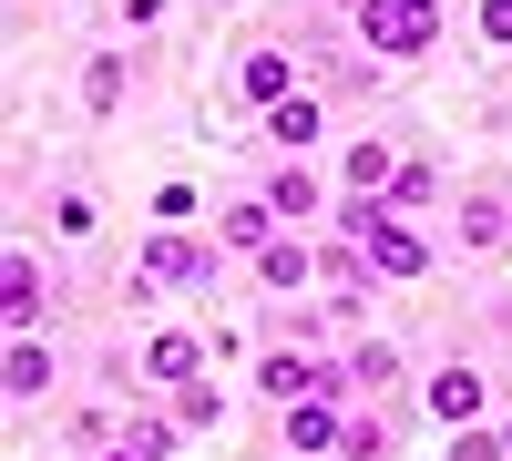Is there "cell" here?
I'll list each match as a JSON object with an SVG mask.
<instances>
[{"mask_svg":"<svg viewBox=\"0 0 512 461\" xmlns=\"http://www.w3.org/2000/svg\"><path fill=\"white\" fill-rule=\"evenodd\" d=\"M359 41L379 62H420L441 41V0H359Z\"/></svg>","mask_w":512,"mask_h":461,"instance_id":"obj_1","label":"cell"},{"mask_svg":"<svg viewBox=\"0 0 512 461\" xmlns=\"http://www.w3.org/2000/svg\"><path fill=\"white\" fill-rule=\"evenodd\" d=\"M359 257H369V277H379V287H410V277H431V246H420V236L390 216V205H379V216L359 226Z\"/></svg>","mask_w":512,"mask_h":461,"instance_id":"obj_2","label":"cell"},{"mask_svg":"<svg viewBox=\"0 0 512 461\" xmlns=\"http://www.w3.org/2000/svg\"><path fill=\"white\" fill-rule=\"evenodd\" d=\"M205 287V277H216V246H195V236H175V226H164V236H144V257H134V287Z\"/></svg>","mask_w":512,"mask_h":461,"instance_id":"obj_3","label":"cell"},{"mask_svg":"<svg viewBox=\"0 0 512 461\" xmlns=\"http://www.w3.org/2000/svg\"><path fill=\"white\" fill-rule=\"evenodd\" d=\"M0 308H11L21 339L41 328V308H52V287H41V257H31V246H11V267H0Z\"/></svg>","mask_w":512,"mask_h":461,"instance_id":"obj_4","label":"cell"},{"mask_svg":"<svg viewBox=\"0 0 512 461\" xmlns=\"http://www.w3.org/2000/svg\"><path fill=\"white\" fill-rule=\"evenodd\" d=\"M195 339H185V328H154V339H144V380H164V390H195Z\"/></svg>","mask_w":512,"mask_h":461,"instance_id":"obj_5","label":"cell"},{"mask_svg":"<svg viewBox=\"0 0 512 461\" xmlns=\"http://www.w3.org/2000/svg\"><path fill=\"white\" fill-rule=\"evenodd\" d=\"M267 205H277V226H308V216H318V164H277V175H267Z\"/></svg>","mask_w":512,"mask_h":461,"instance_id":"obj_6","label":"cell"},{"mask_svg":"<svg viewBox=\"0 0 512 461\" xmlns=\"http://www.w3.org/2000/svg\"><path fill=\"white\" fill-rule=\"evenodd\" d=\"M512 246V205L482 195V205H461V257H502Z\"/></svg>","mask_w":512,"mask_h":461,"instance_id":"obj_7","label":"cell"},{"mask_svg":"<svg viewBox=\"0 0 512 461\" xmlns=\"http://www.w3.org/2000/svg\"><path fill=\"white\" fill-rule=\"evenodd\" d=\"M267 134H277V144H287V154H308V144H318V134H328V113H318V93H287V103H277V113H267Z\"/></svg>","mask_w":512,"mask_h":461,"instance_id":"obj_8","label":"cell"},{"mask_svg":"<svg viewBox=\"0 0 512 461\" xmlns=\"http://www.w3.org/2000/svg\"><path fill=\"white\" fill-rule=\"evenodd\" d=\"M328 441H349L338 431V400H287V451H328Z\"/></svg>","mask_w":512,"mask_h":461,"instance_id":"obj_9","label":"cell"},{"mask_svg":"<svg viewBox=\"0 0 512 461\" xmlns=\"http://www.w3.org/2000/svg\"><path fill=\"white\" fill-rule=\"evenodd\" d=\"M226 246H246V257H267V246H277V205H267V195L226 205Z\"/></svg>","mask_w":512,"mask_h":461,"instance_id":"obj_10","label":"cell"},{"mask_svg":"<svg viewBox=\"0 0 512 461\" xmlns=\"http://www.w3.org/2000/svg\"><path fill=\"white\" fill-rule=\"evenodd\" d=\"M287 93H297V62H287V52H246V103H267V113H277Z\"/></svg>","mask_w":512,"mask_h":461,"instance_id":"obj_11","label":"cell"},{"mask_svg":"<svg viewBox=\"0 0 512 461\" xmlns=\"http://www.w3.org/2000/svg\"><path fill=\"white\" fill-rule=\"evenodd\" d=\"M431 410L472 431V410H482V369H441V380H431Z\"/></svg>","mask_w":512,"mask_h":461,"instance_id":"obj_12","label":"cell"},{"mask_svg":"<svg viewBox=\"0 0 512 461\" xmlns=\"http://www.w3.org/2000/svg\"><path fill=\"white\" fill-rule=\"evenodd\" d=\"M308 267H318V257H308V246H297V236H277L267 257H256V277H267L277 298H297V287H308Z\"/></svg>","mask_w":512,"mask_h":461,"instance_id":"obj_13","label":"cell"},{"mask_svg":"<svg viewBox=\"0 0 512 461\" xmlns=\"http://www.w3.org/2000/svg\"><path fill=\"white\" fill-rule=\"evenodd\" d=\"M390 175H400V164H390V144H379V134H359V144H349V185H359V195H390Z\"/></svg>","mask_w":512,"mask_h":461,"instance_id":"obj_14","label":"cell"},{"mask_svg":"<svg viewBox=\"0 0 512 461\" xmlns=\"http://www.w3.org/2000/svg\"><path fill=\"white\" fill-rule=\"evenodd\" d=\"M41 390H52V349L21 339V349H11V400H41Z\"/></svg>","mask_w":512,"mask_h":461,"instance_id":"obj_15","label":"cell"},{"mask_svg":"<svg viewBox=\"0 0 512 461\" xmlns=\"http://www.w3.org/2000/svg\"><path fill=\"white\" fill-rule=\"evenodd\" d=\"M82 103H93V113H113V103H123V52H103L93 72H82Z\"/></svg>","mask_w":512,"mask_h":461,"instance_id":"obj_16","label":"cell"},{"mask_svg":"<svg viewBox=\"0 0 512 461\" xmlns=\"http://www.w3.org/2000/svg\"><path fill=\"white\" fill-rule=\"evenodd\" d=\"M349 380H369V390H390V380H400V349H379V339H369V349L349 359Z\"/></svg>","mask_w":512,"mask_h":461,"instance_id":"obj_17","label":"cell"},{"mask_svg":"<svg viewBox=\"0 0 512 461\" xmlns=\"http://www.w3.org/2000/svg\"><path fill=\"white\" fill-rule=\"evenodd\" d=\"M164 451H175V431H164V421H144L134 441H123V451H103V461H164Z\"/></svg>","mask_w":512,"mask_h":461,"instance_id":"obj_18","label":"cell"},{"mask_svg":"<svg viewBox=\"0 0 512 461\" xmlns=\"http://www.w3.org/2000/svg\"><path fill=\"white\" fill-rule=\"evenodd\" d=\"M420 195H431V164H400V175H390V195H379V205L400 216V205H420Z\"/></svg>","mask_w":512,"mask_h":461,"instance_id":"obj_19","label":"cell"},{"mask_svg":"<svg viewBox=\"0 0 512 461\" xmlns=\"http://www.w3.org/2000/svg\"><path fill=\"white\" fill-rule=\"evenodd\" d=\"M349 461H390V431H379V421H349Z\"/></svg>","mask_w":512,"mask_h":461,"instance_id":"obj_20","label":"cell"},{"mask_svg":"<svg viewBox=\"0 0 512 461\" xmlns=\"http://www.w3.org/2000/svg\"><path fill=\"white\" fill-rule=\"evenodd\" d=\"M451 461H512V451H502L492 431H461V441H451Z\"/></svg>","mask_w":512,"mask_h":461,"instance_id":"obj_21","label":"cell"},{"mask_svg":"<svg viewBox=\"0 0 512 461\" xmlns=\"http://www.w3.org/2000/svg\"><path fill=\"white\" fill-rule=\"evenodd\" d=\"M482 41H512V0H482Z\"/></svg>","mask_w":512,"mask_h":461,"instance_id":"obj_22","label":"cell"},{"mask_svg":"<svg viewBox=\"0 0 512 461\" xmlns=\"http://www.w3.org/2000/svg\"><path fill=\"white\" fill-rule=\"evenodd\" d=\"M502 451H512V431H502Z\"/></svg>","mask_w":512,"mask_h":461,"instance_id":"obj_23","label":"cell"}]
</instances>
